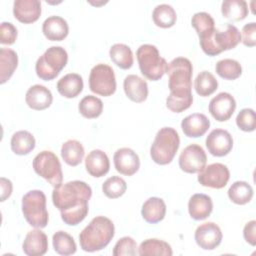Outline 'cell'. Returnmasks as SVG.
Wrapping results in <instances>:
<instances>
[{
    "instance_id": "cell-1",
    "label": "cell",
    "mask_w": 256,
    "mask_h": 256,
    "mask_svg": "<svg viewBox=\"0 0 256 256\" xmlns=\"http://www.w3.org/2000/svg\"><path fill=\"white\" fill-rule=\"evenodd\" d=\"M91 196L92 189L86 182L74 180L54 187L52 201L60 211L63 222L76 226L86 218Z\"/></svg>"
},
{
    "instance_id": "cell-2",
    "label": "cell",
    "mask_w": 256,
    "mask_h": 256,
    "mask_svg": "<svg viewBox=\"0 0 256 256\" xmlns=\"http://www.w3.org/2000/svg\"><path fill=\"white\" fill-rule=\"evenodd\" d=\"M169 76V96L166 99V107L175 113H181L188 109L193 102L192 74L193 67L189 59L177 57L167 67Z\"/></svg>"
},
{
    "instance_id": "cell-3",
    "label": "cell",
    "mask_w": 256,
    "mask_h": 256,
    "mask_svg": "<svg viewBox=\"0 0 256 256\" xmlns=\"http://www.w3.org/2000/svg\"><path fill=\"white\" fill-rule=\"evenodd\" d=\"M115 234L113 222L105 216H96L79 234L82 250L95 252L104 249Z\"/></svg>"
},
{
    "instance_id": "cell-4",
    "label": "cell",
    "mask_w": 256,
    "mask_h": 256,
    "mask_svg": "<svg viewBox=\"0 0 256 256\" xmlns=\"http://www.w3.org/2000/svg\"><path fill=\"white\" fill-rule=\"evenodd\" d=\"M241 41V33L232 24H226L225 29L215 28L208 36L199 39L200 47L208 56H216L223 51L235 48Z\"/></svg>"
},
{
    "instance_id": "cell-5",
    "label": "cell",
    "mask_w": 256,
    "mask_h": 256,
    "mask_svg": "<svg viewBox=\"0 0 256 256\" xmlns=\"http://www.w3.org/2000/svg\"><path fill=\"white\" fill-rule=\"evenodd\" d=\"M180 146L178 132L172 127L161 128L150 147L152 160L159 165H166L172 162Z\"/></svg>"
},
{
    "instance_id": "cell-6",
    "label": "cell",
    "mask_w": 256,
    "mask_h": 256,
    "mask_svg": "<svg viewBox=\"0 0 256 256\" xmlns=\"http://www.w3.org/2000/svg\"><path fill=\"white\" fill-rule=\"evenodd\" d=\"M136 57L142 75L151 81L160 80L167 71L168 63L152 44L141 45L136 51Z\"/></svg>"
},
{
    "instance_id": "cell-7",
    "label": "cell",
    "mask_w": 256,
    "mask_h": 256,
    "mask_svg": "<svg viewBox=\"0 0 256 256\" xmlns=\"http://www.w3.org/2000/svg\"><path fill=\"white\" fill-rule=\"evenodd\" d=\"M22 213L26 221L35 228H44L49 221L46 196L41 190H31L22 197Z\"/></svg>"
},
{
    "instance_id": "cell-8",
    "label": "cell",
    "mask_w": 256,
    "mask_h": 256,
    "mask_svg": "<svg viewBox=\"0 0 256 256\" xmlns=\"http://www.w3.org/2000/svg\"><path fill=\"white\" fill-rule=\"evenodd\" d=\"M67 61L68 54L63 47L51 46L38 58L35 64L36 74L44 81L53 80L66 66Z\"/></svg>"
},
{
    "instance_id": "cell-9",
    "label": "cell",
    "mask_w": 256,
    "mask_h": 256,
    "mask_svg": "<svg viewBox=\"0 0 256 256\" xmlns=\"http://www.w3.org/2000/svg\"><path fill=\"white\" fill-rule=\"evenodd\" d=\"M33 169L40 177L44 178L53 187L62 184L63 173L58 157L51 151L44 150L33 159Z\"/></svg>"
},
{
    "instance_id": "cell-10",
    "label": "cell",
    "mask_w": 256,
    "mask_h": 256,
    "mask_svg": "<svg viewBox=\"0 0 256 256\" xmlns=\"http://www.w3.org/2000/svg\"><path fill=\"white\" fill-rule=\"evenodd\" d=\"M116 78L112 67L107 64H96L90 71L89 88L100 96L108 97L116 91Z\"/></svg>"
},
{
    "instance_id": "cell-11",
    "label": "cell",
    "mask_w": 256,
    "mask_h": 256,
    "mask_svg": "<svg viewBox=\"0 0 256 256\" xmlns=\"http://www.w3.org/2000/svg\"><path fill=\"white\" fill-rule=\"evenodd\" d=\"M207 162L204 149L198 144H190L185 147L179 156V167L182 171L190 174L200 172Z\"/></svg>"
},
{
    "instance_id": "cell-12",
    "label": "cell",
    "mask_w": 256,
    "mask_h": 256,
    "mask_svg": "<svg viewBox=\"0 0 256 256\" xmlns=\"http://www.w3.org/2000/svg\"><path fill=\"white\" fill-rule=\"evenodd\" d=\"M198 173V182L202 186L214 189H221L225 187L230 178L228 167L222 163H212L205 166Z\"/></svg>"
},
{
    "instance_id": "cell-13",
    "label": "cell",
    "mask_w": 256,
    "mask_h": 256,
    "mask_svg": "<svg viewBox=\"0 0 256 256\" xmlns=\"http://www.w3.org/2000/svg\"><path fill=\"white\" fill-rule=\"evenodd\" d=\"M222 231L214 222H205L197 227L194 238L197 245L204 250H213L222 241Z\"/></svg>"
},
{
    "instance_id": "cell-14",
    "label": "cell",
    "mask_w": 256,
    "mask_h": 256,
    "mask_svg": "<svg viewBox=\"0 0 256 256\" xmlns=\"http://www.w3.org/2000/svg\"><path fill=\"white\" fill-rule=\"evenodd\" d=\"M236 109V101L234 97L228 92H221L214 96L209 103V112L212 117L224 122L231 118Z\"/></svg>"
},
{
    "instance_id": "cell-15",
    "label": "cell",
    "mask_w": 256,
    "mask_h": 256,
    "mask_svg": "<svg viewBox=\"0 0 256 256\" xmlns=\"http://www.w3.org/2000/svg\"><path fill=\"white\" fill-rule=\"evenodd\" d=\"M205 143L208 152L211 155L223 157L229 154L232 150L233 138L227 130L214 129L208 134Z\"/></svg>"
},
{
    "instance_id": "cell-16",
    "label": "cell",
    "mask_w": 256,
    "mask_h": 256,
    "mask_svg": "<svg viewBox=\"0 0 256 256\" xmlns=\"http://www.w3.org/2000/svg\"><path fill=\"white\" fill-rule=\"evenodd\" d=\"M115 169L122 175L132 176L140 167V159L137 153L128 147L118 149L113 156Z\"/></svg>"
},
{
    "instance_id": "cell-17",
    "label": "cell",
    "mask_w": 256,
    "mask_h": 256,
    "mask_svg": "<svg viewBox=\"0 0 256 256\" xmlns=\"http://www.w3.org/2000/svg\"><path fill=\"white\" fill-rule=\"evenodd\" d=\"M13 14L21 23H34L41 15V2L39 0H16L13 3Z\"/></svg>"
},
{
    "instance_id": "cell-18",
    "label": "cell",
    "mask_w": 256,
    "mask_h": 256,
    "mask_svg": "<svg viewBox=\"0 0 256 256\" xmlns=\"http://www.w3.org/2000/svg\"><path fill=\"white\" fill-rule=\"evenodd\" d=\"M23 252L28 256H42L48 250L47 235L40 228L29 231L22 244Z\"/></svg>"
},
{
    "instance_id": "cell-19",
    "label": "cell",
    "mask_w": 256,
    "mask_h": 256,
    "mask_svg": "<svg viewBox=\"0 0 256 256\" xmlns=\"http://www.w3.org/2000/svg\"><path fill=\"white\" fill-rule=\"evenodd\" d=\"M25 101L31 109L40 111L48 108L52 104L53 96L47 87L40 84H35L27 90Z\"/></svg>"
},
{
    "instance_id": "cell-20",
    "label": "cell",
    "mask_w": 256,
    "mask_h": 256,
    "mask_svg": "<svg viewBox=\"0 0 256 256\" xmlns=\"http://www.w3.org/2000/svg\"><path fill=\"white\" fill-rule=\"evenodd\" d=\"M210 127V120L202 113H193L186 116L181 122V128L185 136L197 138L203 136Z\"/></svg>"
},
{
    "instance_id": "cell-21",
    "label": "cell",
    "mask_w": 256,
    "mask_h": 256,
    "mask_svg": "<svg viewBox=\"0 0 256 256\" xmlns=\"http://www.w3.org/2000/svg\"><path fill=\"white\" fill-rule=\"evenodd\" d=\"M86 171L93 177L99 178L106 175L110 169V161L105 152L94 149L85 158Z\"/></svg>"
},
{
    "instance_id": "cell-22",
    "label": "cell",
    "mask_w": 256,
    "mask_h": 256,
    "mask_svg": "<svg viewBox=\"0 0 256 256\" xmlns=\"http://www.w3.org/2000/svg\"><path fill=\"white\" fill-rule=\"evenodd\" d=\"M123 88L126 96L133 102H144L148 97V84L141 77L130 74L125 77Z\"/></svg>"
},
{
    "instance_id": "cell-23",
    "label": "cell",
    "mask_w": 256,
    "mask_h": 256,
    "mask_svg": "<svg viewBox=\"0 0 256 256\" xmlns=\"http://www.w3.org/2000/svg\"><path fill=\"white\" fill-rule=\"evenodd\" d=\"M42 32L50 41H62L69 33V26L64 18L53 15L43 22Z\"/></svg>"
},
{
    "instance_id": "cell-24",
    "label": "cell",
    "mask_w": 256,
    "mask_h": 256,
    "mask_svg": "<svg viewBox=\"0 0 256 256\" xmlns=\"http://www.w3.org/2000/svg\"><path fill=\"white\" fill-rule=\"evenodd\" d=\"M213 210V202L210 196L203 193L192 195L188 202V212L194 220H204L210 216Z\"/></svg>"
},
{
    "instance_id": "cell-25",
    "label": "cell",
    "mask_w": 256,
    "mask_h": 256,
    "mask_svg": "<svg viewBox=\"0 0 256 256\" xmlns=\"http://www.w3.org/2000/svg\"><path fill=\"white\" fill-rule=\"evenodd\" d=\"M165 214L166 204L162 198L150 197L142 205L141 215L147 223L156 224L164 219Z\"/></svg>"
},
{
    "instance_id": "cell-26",
    "label": "cell",
    "mask_w": 256,
    "mask_h": 256,
    "mask_svg": "<svg viewBox=\"0 0 256 256\" xmlns=\"http://www.w3.org/2000/svg\"><path fill=\"white\" fill-rule=\"evenodd\" d=\"M83 79L77 73H68L57 82V91L65 98L77 97L83 90Z\"/></svg>"
},
{
    "instance_id": "cell-27",
    "label": "cell",
    "mask_w": 256,
    "mask_h": 256,
    "mask_svg": "<svg viewBox=\"0 0 256 256\" xmlns=\"http://www.w3.org/2000/svg\"><path fill=\"white\" fill-rule=\"evenodd\" d=\"M18 65L17 53L9 48L0 49V83L4 84L13 75Z\"/></svg>"
},
{
    "instance_id": "cell-28",
    "label": "cell",
    "mask_w": 256,
    "mask_h": 256,
    "mask_svg": "<svg viewBox=\"0 0 256 256\" xmlns=\"http://www.w3.org/2000/svg\"><path fill=\"white\" fill-rule=\"evenodd\" d=\"M85 151L83 145L74 139L67 140L62 144L61 157L66 164L69 166L79 165L84 157Z\"/></svg>"
},
{
    "instance_id": "cell-29",
    "label": "cell",
    "mask_w": 256,
    "mask_h": 256,
    "mask_svg": "<svg viewBox=\"0 0 256 256\" xmlns=\"http://www.w3.org/2000/svg\"><path fill=\"white\" fill-rule=\"evenodd\" d=\"M138 254L141 256H171L173 251L170 244L167 242L156 238H150L141 242L138 248Z\"/></svg>"
},
{
    "instance_id": "cell-30",
    "label": "cell",
    "mask_w": 256,
    "mask_h": 256,
    "mask_svg": "<svg viewBox=\"0 0 256 256\" xmlns=\"http://www.w3.org/2000/svg\"><path fill=\"white\" fill-rule=\"evenodd\" d=\"M10 144L16 155H27L35 148V138L29 131L20 130L12 135Z\"/></svg>"
},
{
    "instance_id": "cell-31",
    "label": "cell",
    "mask_w": 256,
    "mask_h": 256,
    "mask_svg": "<svg viewBox=\"0 0 256 256\" xmlns=\"http://www.w3.org/2000/svg\"><path fill=\"white\" fill-rule=\"evenodd\" d=\"M224 18L231 21H240L248 15V4L244 0H224L221 4Z\"/></svg>"
},
{
    "instance_id": "cell-32",
    "label": "cell",
    "mask_w": 256,
    "mask_h": 256,
    "mask_svg": "<svg viewBox=\"0 0 256 256\" xmlns=\"http://www.w3.org/2000/svg\"><path fill=\"white\" fill-rule=\"evenodd\" d=\"M111 60L121 69H129L132 67L134 58L131 48L123 43H116L109 50Z\"/></svg>"
},
{
    "instance_id": "cell-33",
    "label": "cell",
    "mask_w": 256,
    "mask_h": 256,
    "mask_svg": "<svg viewBox=\"0 0 256 256\" xmlns=\"http://www.w3.org/2000/svg\"><path fill=\"white\" fill-rule=\"evenodd\" d=\"M152 19L156 26L161 28H170L176 23L177 14L171 5L159 4L152 12Z\"/></svg>"
},
{
    "instance_id": "cell-34",
    "label": "cell",
    "mask_w": 256,
    "mask_h": 256,
    "mask_svg": "<svg viewBox=\"0 0 256 256\" xmlns=\"http://www.w3.org/2000/svg\"><path fill=\"white\" fill-rule=\"evenodd\" d=\"M228 197L233 203L244 205L251 201L253 189L251 185L245 181H236L228 189Z\"/></svg>"
},
{
    "instance_id": "cell-35",
    "label": "cell",
    "mask_w": 256,
    "mask_h": 256,
    "mask_svg": "<svg viewBox=\"0 0 256 256\" xmlns=\"http://www.w3.org/2000/svg\"><path fill=\"white\" fill-rule=\"evenodd\" d=\"M194 88L198 95L207 97L213 94L218 88V81L209 71L200 72L194 81Z\"/></svg>"
},
{
    "instance_id": "cell-36",
    "label": "cell",
    "mask_w": 256,
    "mask_h": 256,
    "mask_svg": "<svg viewBox=\"0 0 256 256\" xmlns=\"http://www.w3.org/2000/svg\"><path fill=\"white\" fill-rule=\"evenodd\" d=\"M53 248L60 255L68 256L76 252L77 246L73 237L65 231H57L52 237Z\"/></svg>"
},
{
    "instance_id": "cell-37",
    "label": "cell",
    "mask_w": 256,
    "mask_h": 256,
    "mask_svg": "<svg viewBox=\"0 0 256 256\" xmlns=\"http://www.w3.org/2000/svg\"><path fill=\"white\" fill-rule=\"evenodd\" d=\"M78 110L80 114L88 119L97 118L102 114L103 111V102L100 98L93 96V95H87L83 97L78 105Z\"/></svg>"
},
{
    "instance_id": "cell-38",
    "label": "cell",
    "mask_w": 256,
    "mask_h": 256,
    "mask_svg": "<svg viewBox=\"0 0 256 256\" xmlns=\"http://www.w3.org/2000/svg\"><path fill=\"white\" fill-rule=\"evenodd\" d=\"M191 25L197 32L199 39L208 36L215 29V22L207 12H197L192 16Z\"/></svg>"
},
{
    "instance_id": "cell-39",
    "label": "cell",
    "mask_w": 256,
    "mask_h": 256,
    "mask_svg": "<svg viewBox=\"0 0 256 256\" xmlns=\"http://www.w3.org/2000/svg\"><path fill=\"white\" fill-rule=\"evenodd\" d=\"M215 71L223 79L235 80L242 74V66L237 60L227 58L216 63Z\"/></svg>"
},
{
    "instance_id": "cell-40",
    "label": "cell",
    "mask_w": 256,
    "mask_h": 256,
    "mask_svg": "<svg viewBox=\"0 0 256 256\" xmlns=\"http://www.w3.org/2000/svg\"><path fill=\"white\" fill-rule=\"evenodd\" d=\"M127 189L125 180L119 176H112L105 180L102 184V191L105 196L110 199H116L121 197Z\"/></svg>"
},
{
    "instance_id": "cell-41",
    "label": "cell",
    "mask_w": 256,
    "mask_h": 256,
    "mask_svg": "<svg viewBox=\"0 0 256 256\" xmlns=\"http://www.w3.org/2000/svg\"><path fill=\"white\" fill-rule=\"evenodd\" d=\"M236 124L238 128L245 132H252L256 128L255 112L251 108H244L240 110L236 117Z\"/></svg>"
},
{
    "instance_id": "cell-42",
    "label": "cell",
    "mask_w": 256,
    "mask_h": 256,
    "mask_svg": "<svg viewBox=\"0 0 256 256\" xmlns=\"http://www.w3.org/2000/svg\"><path fill=\"white\" fill-rule=\"evenodd\" d=\"M137 244L136 241L130 236H124L120 238L114 248L112 254L114 256H122V255H136L138 254L137 251Z\"/></svg>"
},
{
    "instance_id": "cell-43",
    "label": "cell",
    "mask_w": 256,
    "mask_h": 256,
    "mask_svg": "<svg viewBox=\"0 0 256 256\" xmlns=\"http://www.w3.org/2000/svg\"><path fill=\"white\" fill-rule=\"evenodd\" d=\"M17 28L11 22H2L0 25V43L11 45L17 39Z\"/></svg>"
},
{
    "instance_id": "cell-44",
    "label": "cell",
    "mask_w": 256,
    "mask_h": 256,
    "mask_svg": "<svg viewBox=\"0 0 256 256\" xmlns=\"http://www.w3.org/2000/svg\"><path fill=\"white\" fill-rule=\"evenodd\" d=\"M241 41L245 46L254 47L256 45V23L245 24L241 31Z\"/></svg>"
},
{
    "instance_id": "cell-45",
    "label": "cell",
    "mask_w": 256,
    "mask_h": 256,
    "mask_svg": "<svg viewBox=\"0 0 256 256\" xmlns=\"http://www.w3.org/2000/svg\"><path fill=\"white\" fill-rule=\"evenodd\" d=\"M243 236L246 242L255 246L256 244V221L251 220L247 222L243 229Z\"/></svg>"
},
{
    "instance_id": "cell-46",
    "label": "cell",
    "mask_w": 256,
    "mask_h": 256,
    "mask_svg": "<svg viewBox=\"0 0 256 256\" xmlns=\"http://www.w3.org/2000/svg\"><path fill=\"white\" fill-rule=\"evenodd\" d=\"M0 185H1V201L3 202L10 197L13 186H12V182L5 177H1Z\"/></svg>"
}]
</instances>
